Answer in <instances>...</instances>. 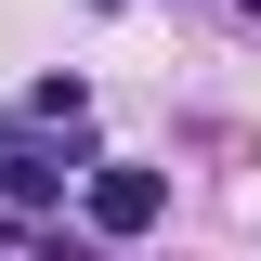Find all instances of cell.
Returning <instances> with one entry per match:
<instances>
[{"mask_svg":"<svg viewBox=\"0 0 261 261\" xmlns=\"http://www.w3.org/2000/svg\"><path fill=\"white\" fill-rule=\"evenodd\" d=\"M0 196H13V209H53L65 196V157L39 144V130H0Z\"/></svg>","mask_w":261,"mask_h":261,"instance_id":"2","label":"cell"},{"mask_svg":"<svg viewBox=\"0 0 261 261\" xmlns=\"http://www.w3.org/2000/svg\"><path fill=\"white\" fill-rule=\"evenodd\" d=\"M39 261H105V248H65V235H53V248H39Z\"/></svg>","mask_w":261,"mask_h":261,"instance_id":"3","label":"cell"},{"mask_svg":"<svg viewBox=\"0 0 261 261\" xmlns=\"http://www.w3.org/2000/svg\"><path fill=\"white\" fill-rule=\"evenodd\" d=\"M248 13H261V0H248Z\"/></svg>","mask_w":261,"mask_h":261,"instance_id":"4","label":"cell"},{"mask_svg":"<svg viewBox=\"0 0 261 261\" xmlns=\"http://www.w3.org/2000/svg\"><path fill=\"white\" fill-rule=\"evenodd\" d=\"M79 209H92V235H144V222H170V170H144V157H105L92 183H79Z\"/></svg>","mask_w":261,"mask_h":261,"instance_id":"1","label":"cell"}]
</instances>
